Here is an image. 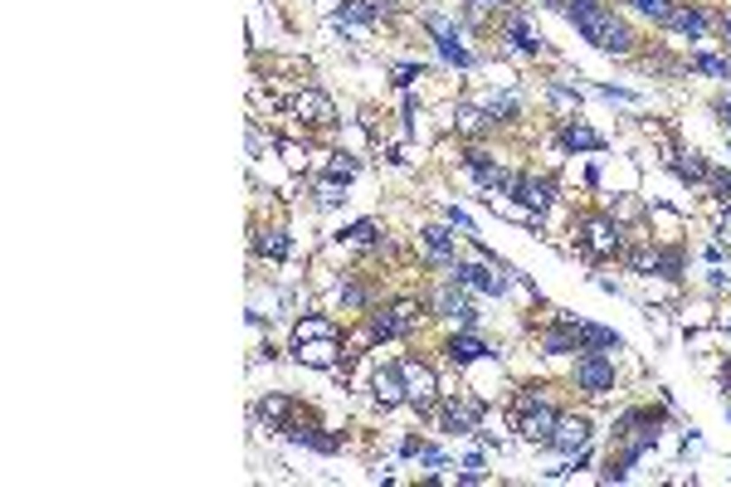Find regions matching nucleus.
<instances>
[{
	"instance_id": "1",
	"label": "nucleus",
	"mask_w": 731,
	"mask_h": 487,
	"mask_svg": "<svg viewBox=\"0 0 731 487\" xmlns=\"http://www.w3.org/2000/svg\"><path fill=\"white\" fill-rule=\"evenodd\" d=\"M571 19L595 49H604V54H629L634 49V29L624 25L614 10H604L600 0H571Z\"/></svg>"
},
{
	"instance_id": "2",
	"label": "nucleus",
	"mask_w": 731,
	"mask_h": 487,
	"mask_svg": "<svg viewBox=\"0 0 731 487\" xmlns=\"http://www.w3.org/2000/svg\"><path fill=\"white\" fill-rule=\"evenodd\" d=\"M575 390H580V395H610L614 390V360L600 356V351L575 356Z\"/></svg>"
},
{
	"instance_id": "3",
	"label": "nucleus",
	"mask_w": 731,
	"mask_h": 487,
	"mask_svg": "<svg viewBox=\"0 0 731 487\" xmlns=\"http://www.w3.org/2000/svg\"><path fill=\"white\" fill-rule=\"evenodd\" d=\"M556 405L551 399H532V405H517V429H522L526 444H551V429H556Z\"/></svg>"
},
{
	"instance_id": "4",
	"label": "nucleus",
	"mask_w": 731,
	"mask_h": 487,
	"mask_svg": "<svg viewBox=\"0 0 731 487\" xmlns=\"http://www.w3.org/2000/svg\"><path fill=\"white\" fill-rule=\"evenodd\" d=\"M400 375H405V399L419 409V414H429V409L439 405V380L429 366H419V360H405L400 366Z\"/></svg>"
},
{
	"instance_id": "5",
	"label": "nucleus",
	"mask_w": 731,
	"mask_h": 487,
	"mask_svg": "<svg viewBox=\"0 0 731 487\" xmlns=\"http://www.w3.org/2000/svg\"><path fill=\"white\" fill-rule=\"evenodd\" d=\"M478 424H483V399H473V395L444 399V409H439V429L444 434H478Z\"/></svg>"
},
{
	"instance_id": "6",
	"label": "nucleus",
	"mask_w": 731,
	"mask_h": 487,
	"mask_svg": "<svg viewBox=\"0 0 731 487\" xmlns=\"http://www.w3.org/2000/svg\"><path fill=\"white\" fill-rule=\"evenodd\" d=\"M448 282H463V288L483 292V298H502L507 292V278L493 273L487 263H454V268H448Z\"/></svg>"
},
{
	"instance_id": "7",
	"label": "nucleus",
	"mask_w": 731,
	"mask_h": 487,
	"mask_svg": "<svg viewBox=\"0 0 731 487\" xmlns=\"http://www.w3.org/2000/svg\"><path fill=\"white\" fill-rule=\"evenodd\" d=\"M585 444H590V419H580V414H561V419H556V429H551V448H556V453L580 458Z\"/></svg>"
},
{
	"instance_id": "8",
	"label": "nucleus",
	"mask_w": 731,
	"mask_h": 487,
	"mask_svg": "<svg viewBox=\"0 0 731 487\" xmlns=\"http://www.w3.org/2000/svg\"><path fill=\"white\" fill-rule=\"evenodd\" d=\"M580 244H585V253H595V259H614V253L624 249V229L614 220H590L585 234H580Z\"/></svg>"
},
{
	"instance_id": "9",
	"label": "nucleus",
	"mask_w": 731,
	"mask_h": 487,
	"mask_svg": "<svg viewBox=\"0 0 731 487\" xmlns=\"http://www.w3.org/2000/svg\"><path fill=\"white\" fill-rule=\"evenodd\" d=\"M283 112H292L298 122H331V97L317 93V88H307V93H292L288 103H283Z\"/></svg>"
},
{
	"instance_id": "10",
	"label": "nucleus",
	"mask_w": 731,
	"mask_h": 487,
	"mask_svg": "<svg viewBox=\"0 0 731 487\" xmlns=\"http://www.w3.org/2000/svg\"><path fill=\"white\" fill-rule=\"evenodd\" d=\"M463 166H468V171L478 175V185H483V190H512V181H517V175H507L502 166H497V161H493V156H487V151H478V146H473V151L463 156Z\"/></svg>"
},
{
	"instance_id": "11",
	"label": "nucleus",
	"mask_w": 731,
	"mask_h": 487,
	"mask_svg": "<svg viewBox=\"0 0 731 487\" xmlns=\"http://www.w3.org/2000/svg\"><path fill=\"white\" fill-rule=\"evenodd\" d=\"M415 317H419L415 302H395L390 312H376V317H370V336H380V341H385V336H405V331L415 327Z\"/></svg>"
},
{
	"instance_id": "12",
	"label": "nucleus",
	"mask_w": 731,
	"mask_h": 487,
	"mask_svg": "<svg viewBox=\"0 0 731 487\" xmlns=\"http://www.w3.org/2000/svg\"><path fill=\"white\" fill-rule=\"evenodd\" d=\"M512 195L517 205H522V210H532V214H541L546 205H551V181H536V175H517L512 181Z\"/></svg>"
},
{
	"instance_id": "13",
	"label": "nucleus",
	"mask_w": 731,
	"mask_h": 487,
	"mask_svg": "<svg viewBox=\"0 0 731 487\" xmlns=\"http://www.w3.org/2000/svg\"><path fill=\"white\" fill-rule=\"evenodd\" d=\"M444 356L454 360V366H473V360H483V356H497V351L487 346L483 336H468V331H458V336H448V341H444Z\"/></svg>"
},
{
	"instance_id": "14",
	"label": "nucleus",
	"mask_w": 731,
	"mask_h": 487,
	"mask_svg": "<svg viewBox=\"0 0 731 487\" xmlns=\"http://www.w3.org/2000/svg\"><path fill=\"white\" fill-rule=\"evenodd\" d=\"M370 390H376L380 409H395L400 399H405V375H400V366H380L376 380H370Z\"/></svg>"
},
{
	"instance_id": "15",
	"label": "nucleus",
	"mask_w": 731,
	"mask_h": 487,
	"mask_svg": "<svg viewBox=\"0 0 731 487\" xmlns=\"http://www.w3.org/2000/svg\"><path fill=\"white\" fill-rule=\"evenodd\" d=\"M283 434H288L292 444L312 448V453H341V434H317L312 424H283Z\"/></svg>"
},
{
	"instance_id": "16",
	"label": "nucleus",
	"mask_w": 731,
	"mask_h": 487,
	"mask_svg": "<svg viewBox=\"0 0 731 487\" xmlns=\"http://www.w3.org/2000/svg\"><path fill=\"white\" fill-rule=\"evenodd\" d=\"M292 356H298L302 366L331 370V366H337V341H331V336H317V341H298V346H292Z\"/></svg>"
},
{
	"instance_id": "17",
	"label": "nucleus",
	"mask_w": 731,
	"mask_h": 487,
	"mask_svg": "<svg viewBox=\"0 0 731 487\" xmlns=\"http://www.w3.org/2000/svg\"><path fill=\"white\" fill-rule=\"evenodd\" d=\"M429 29H434V44H439V54H444V58H448V64H454V68H468V64H473V54H468V49L458 44V35H454V29L444 25V19H429Z\"/></svg>"
},
{
	"instance_id": "18",
	"label": "nucleus",
	"mask_w": 731,
	"mask_h": 487,
	"mask_svg": "<svg viewBox=\"0 0 731 487\" xmlns=\"http://www.w3.org/2000/svg\"><path fill=\"white\" fill-rule=\"evenodd\" d=\"M575 336H580V351H619L624 336L610 327H590V321H575Z\"/></svg>"
},
{
	"instance_id": "19",
	"label": "nucleus",
	"mask_w": 731,
	"mask_h": 487,
	"mask_svg": "<svg viewBox=\"0 0 731 487\" xmlns=\"http://www.w3.org/2000/svg\"><path fill=\"white\" fill-rule=\"evenodd\" d=\"M668 29H678V35H688V39H702V35H707V15L692 10V5H673Z\"/></svg>"
},
{
	"instance_id": "20",
	"label": "nucleus",
	"mask_w": 731,
	"mask_h": 487,
	"mask_svg": "<svg viewBox=\"0 0 731 487\" xmlns=\"http://www.w3.org/2000/svg\"><path fill=\"white\" fill-rule=\"evenodd\" d=\"M561 146H565V151H604V136L590 132V127H580V122H571L561 132Z\"/></svg>"
},
{
	"instance_id": "21",
	"label": "nucleus",
	"mask_w": 731,
	"mask_h": 487,
	"mask_svg": "<svg viewBox=\"0 0 731 487\" xmlns=\"http://www.w3.org/2000/svg\"><path fill=\"white\" fill-rule=\"evenodd\" d=\"M507 39H512V44L517 49H522V54H541V35H536V29L532 25H526V19L522 15H512V19H507Z\"/></svg>"
},
{
	"instance_id": "22",
	"label": "nucleus",
	"mask_w": 731,
	"mask_h": 487,
	"mask_svg": "<svg viewBox=\"0 0 731 487\" xmlns=\"http://www.w3.org/2000/svg\"><path fill=\"white\" fill-rule=\"evenodd\" d=\"M253 414H259L268 429H283V424H288V414H292V399L288 395H263V405L253 409Z\"/></svg>"
},
{
	"instance_id": "23",
	"label": "nucleus",
	"mask_w": 731,
	"mask_h": 487,
	"mask_svg": "<svg viewBox=\"0 0 731 487\" xmlns=\"http://www.w3.org/2000/svg\"><path fill=\"white\" fill-rule=\"evenodd\" d=\"M419 234H424V249L434 253V259H444V263L454 259V234H448L444 224H424Z\"/></svg>"
},
{
	"instance_id": "24",
	"label": "nucleus",
	"mask_w": 731,
	"mask_h": 487,
	"mask_svg": "<svg viewBox=\"0 0 731 487\" xmlns=\"http://www.w3.org/2000/svg\"><path fill=\"white\" fill-rule=\"evenodd\" d=\"M253 249H259L263 259H288V253H292V244H288V234H283V229H263Z\"/></svg>"
},
{
	"instance_id": "25",
	"label": "nucleus",
	"mask_w": 731,
	"mask_h": 487,
	"mask_svg": "<svg viewBox=\"0 0 731 487\" xmlns=\"http://www.w3.org/2000/svg\"><path fill=\"white\" fill-rule=\"evenodd\" d=\"M458 127H463V132H487V127H493V117H487V107L458 103Z\"/></svg>"
},
{
	"instance_id": "26",
	"label": "nucleus",
	"mask_w": 731,
	"mask_h": 487,
	"mask_svg": "<svg viewBox=\"0 0 731 487\" xmlns=\"http://www.w3.org/2000/svg\"><path fill=\"white\" fill-rule=\"evenodd\" d=\"M317 336H331L327 317H302L298 327H292V346H298V341H317Z\"/></svg>"
},
{
	"instance_id": "27",
	"label": "nucleus",
	"mask_w": 731,
	"mask_h": 487,
	"mask_svg": "<svg viewBox=\"0 0 731 487\" xmlns=\"http://www.w3.org/2000/svg\"><path fill=\"white\" fill-rule=\"evenodd\" d=\"M692 68L707 73V78H731V64H727V58H717V54H692Z\"/></svg>"
},
{
	"instance_id": "28",
	"label": "nucleus",
	"mask_w": 731,
	"mask_h": 487,
	"mask_svg": "<svg viewBox=\"0 0 731 487\" xmlns=\"http://www.w3.org/2000/svg\"><path fill=\"white\" fill-rule=\"evenodd\" d=\"M673 171H678L682 181H707V175H712L707 166L697 161V156H692V161H688V151H678V156H673Z\"/></svg>"
},
{
	"instance_id": "29",
	"label": "nucleus",
	"mask_w": 731,
	"mask_h": 487,
	"mask_svg": "<svg viewBox=\"0 0 731 487\" xmlns=\"http://www.w3.org/2000/svg\"><path fill=\"white\" fill-rule=\"evenodd\" d=\"M351 175H356V161H351V156H331V161H327V181H341V185H346Z\"/></svg>"
},
{
	"instance_id": "30",
	"label": "nucleus",
	"mask_w": 731,
	"mask_h": 487,
	"mask_svg": "<svg viewBox=\"0 0 731 487\" xmlns=\"http://www.w3.org/2000/svg\"><path fill=\"white\" fill-rule=\"evenodd\" d=\"M658 273H663V278H682V253L678 249H658Z\"/></svg>"
},
{
	"instance_id": "31",
	"label": "nucleus",
	"mask_w": 731,
	"mask_h": 487,
	"mask_svg": "<svg viewBox=\"0 0 731 487\" xmlns=\"http://www.w3.org/2000/svg\"><path fill=\"white\" fill-rule=\"evenodd\" d=\"M634 10H643V15H653L658 25H668V15H673V5L668 0H634Z\"/></svg>"
},
{
	"instance_id": "32",
	"label": "nucleus",
	"mask_w": 731,
	"mask_h": 487,
	"mask_svg": "<svg viewBox=\"0 0 731 487\" xmlns=\"http://www.w3.org/2000/svg\"><path fill=\"white\" fill-rule=\"evenodd\" d=\"M376 224H370V220H361V224H351V229H341V239H351V244H370V239H376Z\"/></svg>"
},
{
	"instance_id": "33",
	"label": "nucleus",
	"mask_w": 731,
	"mask_h": 487,
	"mask_svg": "<svg viewBox=\"0 0 731 487\" xmlns=\"http://www.w3.org/2000/svg\"><path fill=\"white\" fill-rule=\"evenodd\" d=\"M341 200H346V195H341V181H322L317 185V205H327V210H331V205H341Z\"/></svg>"
},
{
	"instance_id": "34",
	"label": "nucleus",
	"mask_w": 731,
	"mask_h": 487,
	"mask_svg": "<svg viewBox=\"0 0 731 487\" xmlns=\"http://www.w3.org/2000/svg\"><path fill=\"white\" fill-rule=\"evenodd\" d=\"M337 298L346 302V307H366V288H356V282H341Z\"/></svg>"
},
{
	"instance_id": "35",
	"label": "nucleus",
	"mask_w": 731,
	"mask_h": 487,
	"mask_svg": "<svg viewBox=\"0 0 731 487\" xmlns=\"http://www.w3.org/2000/svg\"><path fill=\"white\" fill-rule=\"evenodd\" d=\"M707 181H712V190H717V200L731 205V171H712Z\"/></svg>"
},
{
	"instance_id": "36",
	"label": "nucleus",
	"mask_w": 731,
	"mask_h": 487,
	"mask_svg": "<svg viewBox=\"0 0 731 487\" xmlns=\"http://www.w3.org/2000/svg\"><path fill=\"white\" fill-rule=\"evenodd\" d=\"M278 151H283V161H288V166H302V161H307V151H302L298 142H278Z\"/></svg>"
},
{
	"instance_id": "37",
	"label": "nucleus",
	"mask_w": 731,
	"mask_h": 487,
	"mask_svg": "<svg viewBox=\"0 0 731 487\" xmlns=\"http://www.w3.org/2000/svg\"><path fill=\"white\" fill-rule=\"evenodd\" d=\"M415 78H419V68H415V64H400V68H395V83H400V88H409Z\"/></svg>"
},
{
	"instance_id": "38",
	"label": "nucleus",
	"mask_w": 731,
	"mask_h": 487,
	"mask_svg": "<svg viewBox=\"0 0 731 487\" xmlns=\"http://www.w3.org/2000/svg\"><path fill=\"white\" fill-rule=\"evenodd\" d=\"M448 224H458V229H463V234H473V220H468L463 210H448Z\"/></svg>"
},
{
	"instance_id": "39",
	"label": "nucleus",
	"mask_w": 731,
	"mask_h": 487,
	"mask_svg": "<svg viewBox=\"0 0 731 487\" xmlns=\"http://www.w3.org/2000/svg\"><path fill=\"white\" fill-rule=\"evenodd\" d=\"M717 234H721V244H731V210L717 220Z\"/></svg>"
},
{
	"instance_id": "40",
	"label": "nucleus",
	"mask_w": 731,
	"mask_h": 487,
	"mask_svg": "<svg viewBox=\"0 0 731 487\" xmlns=\"http://www.w3.org/2000/svg\"><path fill=\"white\" fill-rule=\"evenodd\" d=\"M717 112H721V122H727V132H731V97H721V103H717Z\"/></svg>"
},
{
	"instance_id": "41",
	"label": "nucleus",
	"mask_w": 731,
	"mask_h": 487,
	"mask_svg": "<svg viewBox=\"0 0 731 487\" xmlns=\"http://www.w3.org/2000/svg\"><path fill=\"white\" fill-rule=\"evenodd\" d=\"M493 5H507V0H468V10H493Z\"/></svg>"
},
{
	"instance_id": "42",
	"label": "nucleus",
	"mask_w": 731,
	"mask_h": 487,
	"mask_svg": "<svg viewBox=\"0 0 731 487\" xmlns=\"http://www.w3.org/2000/svg\"><path fill=\"white\" fill-rule=\"evenodd\" d=\"M541 5H551V10H561V0H541Z\"/></svg>"
},
{
	"instance_id": "43",
	"label": "nucleus",
	"mask_w": 731,
	"mask_h": 487,
	"mask_svg": "<svg viewBox=\"0 0 731 487\" xmlns=\"http://www.w3.org/2000/svg\"><path fill=\"white\" fill-rule=\"evenodd\" d=\"M727 44H731V15H727Z\"/></svg>"
},
{
	"instance_id": "44",
	"label": "nucleus",
	"mask_w": 731,
	"mask_h": 487,
	"mask_svg": "<svg viewBox=\"0 0 731 487\" xmlns=\"http://www.w3.org/2000/svg\"><path fill=\"white\" fill-rule=\"evenodd\" d=\"M727 331H731V321H727Z\"/></svg>"
}]
</instances>
